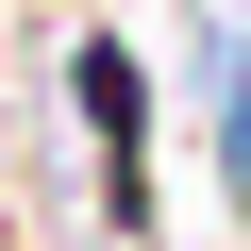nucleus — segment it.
<instances>
[{
  "instance_id": "obj_1",
  "label": "nucleus",
  "mask_w": 251,
  "mask_h": 251,
  "mask_svg": "<svg viewBox=\"0 0 251 251\" xmlns=\"http://www.w3.org/2000/svg\"><path fill=\"white\" fill-rule=\"evenodd\" d=\"M67 117H84V151H100V234L151 251V50L134 34H84L67 50Z\"/></svg>"
},
{
  "instance_id": "obj_2",
  "label": "nucleus",
  "mask_w": 251,
  "mask_h": 251,
  "mask_svg": "<svg viewBox=\"0 0 251 251\" xmlns=\"http://www.w3.org/2000/svg\"><path fill=\"white\" fill-rule=\"evenodd\" d=\"M201 117H218V184H234V201H251V67H234V84H218V100H201Z\"/></svg>"
}]
</instances>
